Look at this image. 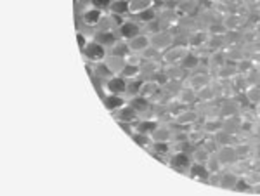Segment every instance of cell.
<instances>
[{
	"instance_id": "277c9868",
	"label": "cell",
	"mask_w": 260,
	"mask_h": 196,
	"mask_svg": "<svg viewBox=\"0 0 260 196\" xmlns=\"http://www.w3.org/2000/svg\"><path fill=\"white\" fill-rule=\"evenodd\" d=\"M170 122L179 125V127L189 128V127H192V125L201 123V115L194 106H187V108H184L182 111H179V113L175 115Z\"/></svg>"
},
{
	"instance_id": "7a4b0ae2",
	"label": "cell",
	"mask_w": 260,
	"mask_h": 196,
	"mask_svg": "<svg viewBox=\"0 0 260 196\" xmlns=\"http://www.w3.org/2000/svg\"><path fill=\"white\" fill-rule=\"evenodd\" d=\"M192 164L191 155L189 153H170L169 158H167V164L174 172L180 174V176H186L189 174V167Z\"/></svg>"
},
{
	"instance_id": "5bb4252c",
	"label": "cell",
	"mask_w": 260,
	"mask_h": 196,
	"mask_svg": "<svg viewBox=\"0 0 260 196\" xmlns=\"http://www.w3.org/2000/svg\"><path fill=\"white\" fill-rule=\"evenodd\" d=\"M215 155L219 156L220 164L225 167H231L234 164V161H238L240 158H238V153H236V148H234V144H225V146H219L215 151Z\"/></svg>"
},
{
	"instance_id": "836d02e7",
	"label": "cell",
	"mask_w": 260,
	"mask_h": 196,
	"mask_svg": "<svg viewBox=\"0 0 260 196\" xmlns=\"http://www.w3.org/2000/svg\"><path fill=\"white\" fill-rule=\"evenodd\" d=\"M210 155H212V153L208 151V149H205L201 144H194V146H192V149H191V160L194 161V164H203L205 165Z\"/></svg>"
},
{
	"instance_id": "db71d44e",
	"label": "cell",
	"mask_w": 260,
	"mask_h": 196,
	"mask_svg": "<svg viewBox=\"0 0 260 196\" xmlns=\"http://www.w3.org/2000/svg\"><path fill=\"white\" fill-rule=\"evenodd\" d=\"M161 30V24H160V21H151V23L148 24H144L142 26V33H146V35H153V33H156V31H160Z\"/></svg>"
},
{
	"instance_id": "f35d334b",
	"label": "cell",
	"mask_w": 260,
	"mask_h": 196,
	"mask_svg": "<svg viewBox=\"0 0 260 196\" xmlns=\"http://www.w3.org/2000/svg\"><path fill=\"white\" fill-rule=\"evenodd\" d=\"M243 94H245L246 101L250 103V106H255L257 103H260V85H248L243 90Z\"/></svg>"
},
{
	"instance_id": "e575fe53",
	"label": "cell",
	"mask_w": 260,
	"mask_h": 196,
	"mask_svg": "<svg viewBox=\"0 0 260 196\" xmlns=\"http://www.w3.org/2000/svg\"><path fill=\"white\" fill-rule=\"evenodd\" d=\"M108 12H110V14H115V16L130 14V11H128V0H111L110 9H108Z\"/></svg>"
},
{
	"instance_id": "d590c367",
	"label": "cell",
	"mask_w": 260,
	"mask_h": 196,
	"mask_svg": "<svg viewBox=\"0 0 260 196\" xmlns=\"http://www.w3.org/2000/svg\"><path fill=\"white\" fill-rule=\"evenodd\" d=\"M212 136H213V139L217 141V144H219V146L234 144V143H236V139H238L236 136H233L231 132H228L225 128H222V127L215 132V134H212Z\"/></svg>"
},
{
	"instance_id": "7dc6e473",
	"label": "cell",
	"mask_w": 260,
	"mask_h": 196,
	"mask_svg": "<svg viewBox=\"0 0 260 196\" xmlns=\"http://www.w3.org/2000/svg\"><path fill=\"white\" fill-rule=\"evenodd\" d=\"M110 54H116V56H123V57H127L128 54H130V49H128V44L125 40H118L116 42L115 45H113V47L110 49V51H108Z\"/></svg>"
},
{
	"instance_id": "8d00e7d4",
	"label": "cell",
	"mask_w": 260,
	"mask_h": 196,
	"mask_svg": "<svg viewBox=\"0 0 260 196\" xmlns=\"http://www.w3.org/2000/svg\"><path fill=\"white\" fill-rule=\"evenodd\" d=\"M212 101H219V99H217V92L210 83V85H207L201 90H198V103H212Z\"/></svg>"
},
{
	"instance_id": "d4e9b609",
	"label": "cell",
	"mask_w": 260,
	"mask_h": 196,
	"mask_svg": "<svg viewBox=\"0 0 260 196\" xmlns=\"http://www.w3.org/2000/svg\"><path fill=\"white\" fill-rule=\"evenodd\" d=\"M228 62V57L224 54V49L220 51H213V52H208L207 54V59H205V64L208 66V70L213 73L215 70H219L220 66H224Z\"/></svg>"
},
{
	"instance_id": "6f0895ef",
	"label": "cell",
	"mask_w": 260,
	"mask_h": 196,
	"mask_svg": "<svg viewBox=\"0 0 260 196\" xmlns=\"http://www.w3.org/2000/svg\"><path fill=\"white\" fill-rule=\"evenodd\" d=\"M89 40H90V39H87V37L83 35L82 31H78V33H77V42H78V47H80V51H83V49L87 47V44H89Z\"/></svg>"
},
{
	"instance_id": "2e32d148",
	"label": "cell",
	"mask_w": 260,
	"mask_h": 196,
	"mask_svg": "<svg viewBox=\"0 0 260 196\" xmlns=\"http://www.w3.org/2000/svg\"><path fill=\"white\" fill-rule=\"evenodd\" d=\"M151 139L154 141H167V143H172L174 139V123L172 122H160L156 128L151 134Z\"/></svg>"
},
{
	"instance_id": "11a10c76",
	"label": "cell",
	"mask_w": 260,
	"mask_h": 196,
	"mask_svg": "<svg viewBox=\"0 0 260 196\" xmlns=\"http://www.w3.org/2000/svg\"><path fill=\"white\" fill-rule=\"evenodd\" d=\"M110 4H111V0H90V6L98 7V9H101V11L110 9Z\"/></svg>"
},
{
	"instance_id": "cb8c5ba5",
	"label": "cell",
	"mask_w": 260,
	"mask_h": 196,
	"mask_svg": "<svg viewBox=\"0 0 260 196\" xmlns=\"http://www.w3.org/2000/svg\"><path fill=\"white\" fill-rule=\"evenodd\" d=\"M238 75V70H236V62H225L224 66H220L219 70L213 72V78L215 80H220V82H231L234 77Z\"/></svg>"
},
{
	"instance_id": "c3c4849f",
	"label": "cell",
	"mask_w": 260,
	"mask_h": 196,
	"mask_svg": "<svg viewBox=\"0 0 260 196\" xmlns=\"http://www.w3.org/2000/svg\"><path fill=\"white\" fill-rule=\"evenodd\" d=\"M95 66V70H94V75L95 77H99L101 80H108L110 77H113V73L110 72V68H108L106 64H104V61L103 62H98V64H94Z\"/></svg>"
},
{
	"instance_id": "4316f807",
	"label": "cell",
	"mask_w": 260,
	"mask_h": 196,
	"mask_svg": "<svg viewBox=\"0 0 260 196\" xmlns=\"http://www.w3.org/2000/svg\"><path fill=\"white\" fill-rule=\"evenodd\" d=\"M241 127H243L241 115H234V116H228V118H222V128H225V130L231 132L233 136L240 137Z\"/></svg>"
},
{
	"instance_id": "ffe728a7",
	"label": "cell",
	"mask_w": 260,
	"mask_h": 196,
	"mask_svg": "<svg viewBox=\"0 0 260 196\" xmlns=\"http://www.w3.org/2000/svg\"><path fill=\"white\" fill-rule=\"evenodd\" d=\"M128 49L130 52L134 54H142L148 47H151V40H149V35H146V33H139L137 37H134V39H130L128 42Z\"/></svg>"
},
{
	"instance_id": "680465c9",
	"label": "cell",
	"mask_w": 260,
	"mask_h": 196,
	"mask_svg": "<svg viewBox=\"0 0 260 196\" xmlns=\"http://www.w3.org/2000/svg\"><path fill=\"white\" fill-rule=\"evenodd\" d=\"M243 2L248 4V6H251V7H257L260 4V0H243Z\"/></svg>"
},
{
	"instance_id": "ba28073f",
	"label": "cell",
	"mask_w": 260,
	"mask_h": 196,
	"mask_svg": "<svg viewBox=\"0 0 260 196\" xmlns=\"http://www.w3.org/2000/svg\"><path fill=\"white\" fill-rule=\"evenodd\" d=\"M127 85H128L127 78H123L121 75H113L108 80H104V92L127 95Z\"/></svg>"
},
{
	"instance_id": "e7e4bbea",
	"label": "cell",
	"mask_w": 260,
	"mask_h": 196,
	"mask_svg": "<svg viewBox=\"0 0 260 196\" xmlns=\"http://www.w3.org/2000/svg\"><path fill=\"white\" fill-rule=\"evenodd\" d=\"M77 2H80V0H77Z\"/></svg>"
},
{
	"instance_id": "30bf717a",
	"label": "cell",
	"mask_w": 260,
	"mask_h": 196,
	"mask_svg": "<svg viewBox=\"0 0 260 196\" xmlns=\"http://www.w3.org/2000/svg\"><path fill=\"white\" fill-rule=\"evenodd\" d=\"M111 115H113V118H115L118 123H136L137 120L141 118L139 113L136 111V108H134L130 103L123 104L120 110H116L115 113H111Z\"/></svg>"
},
{
	"instance_id": "9f6ffc18",
	"label": "cell",
	"mask_w": 260,
	"mask_h": 196,
	"mask_svg": "<svg viewBox=\"0 0 260 196\" xmlns=\"http://www.w3.org/2000/svg\"><path fill=\"white\" fill-rule=\"evenodd\" d=\"M207 184H208V186L219 187V186H220V172H213V174H210V176H208Z\"/></svg>"
},
{
	"instance_id": "4fadbf2b",
	"label": "cell",
	"mask_w": 260,
	"mask_h": 196,
	"mask_svg": "<svg viewBox=\"0 0 260 196\" xmlns=\"http://www.w3.org/2000/svg\"><path fill=\"white\" fill-rule=\"evenodd\" d=\"M222 26H224L225 31L229 30H243V28L248 24V19L245 18V16H240L238 12H229L228 16H224L222 18Z\"/></svg>"
},
{
	"instance_id": "ee69618b",
	"label": "cell",
	"mask_w": 260,
	"mask_h": 196,
	"mask_svg": "<svg viewBox=\"0 0 260 196\" xmlns=\"http://www.w3.org/2000/svg\"><path fill=\"white\" fill-rule=\"evenodd\" d=\"M121 77L127 78V80H136V78H141V64H130L127 62V66L121 72Z\"/></svg>"
},
{
	"instance_id": "603a6c76",
	"label": "cell",
	"mask_w": 260,
	"mask_h": 196,
	"mask_svg": "<svg viewBox=\"0 0 260 196\" xmlns=\"http://www.w3.org/2000/svg\"><path fill=\"white\" fill-rule=\"evenodd\" d=\"M104 64L110 68V72L113 75H121L123 68L127 66V57L123 56H116V54H110L108 52L106 59H104Z\"/></svg>"
},
{
	"instance_id": "94428289",
	"label": "cell",
	"mask_w": 260,
	"mask_h": 196,
	"mask_svg": "<svg viewBox=\"0 0 260 196\" xmlns=\"http://www.w3.org/2000/svg\"><path fill=\"white\" fill-rule=\"evenodd\" d=\"M253 110H255V113H257V116L260 118V103L255 104V106H253Z\"/></svg>"
},
{
	"instance_id": "d6986e66",
	"label": "cell",
	"mask_w": 260,
	"mask_h": 196,
	"mask_svg": "<svg viewBox=\"0 0 260 196\" xmlns=\"http://www.w3.org/2000/svg\"><path fill=\"white\" fill-rule=\"evenodd\" d=\"M208 176H210V172H208L207 167H205L203 164H194V161H192L191 167H189V174H187V179L200 182V184H207Z\"/></svg>"
},
{
	"instance_id": "484cf974",
	"label": "cell",
	"mask_w": 260,
	"mask_h": 196,
	"mask_svg": "<svg viewBox=\"0 0 260 196\" xmlns=\"http://www.w3.org/2000/svg\"><path fill=\"white\" fill-rule=\"evenodd\" d=\"M163 70L161 61H142L141 62V78L142 80H151L158 72Z\"/></svg>"
},
{
	"instance_id": "74e56055",
	"label": "cell",
	"mask_w": 260,
	"mask_h": 196,
	"mask_svg": "<svg viewBox=\"0 0 260 196\" xmlns=\"http://www.w3.org/2000/svg\"><path fill=\"white\" fill-rule=\"evenodd\" d=\"M158 19V9L156 7H151L148 11H142L141 14L136 16V21L141 24V26H144V24L151 23V21H156Z\"/></svg>"
},
{
	"instance_id": "b9f144b4",
	"label": "cell",
	"mask_w": 260,
	"mask_h": 196,
	"mask_svg": "<svg viewBox=\"0 0 260 196\" xmlns=\"http://www.w3.org/2000/svg\"><path fill=\"white\" fill-rule=\"evenodd\" d=\"M225 45H240L243 44V30H229L224 33Z\"/></svg>"
},
{
	"instance_id": "bcb514c9",
	"label": "cell",
	"mask_w": 260,
	"mask_h": 196,
	"mask_svg": "<svg viewBox=\"0 0 260 196\" xmlns=\"http://www.w3.org/2000/svg\"><path fill=\"white\" fill-rule=\"evenodd\" d=\"M205 167H207L208 172H210V174H213V172H222V170H224V165L220 164L219 156H217L215 153H212V155L208 156V160H207V164H205Z\"/></svg>"
},
{
	"instance_id": "ab89813d",
	"label": "cell",
	"mask_w": 260,
	"mask_h": 196,
	"mask_svg": "<svg viewBox=\"0 0 260 196\" xmlns=\"http://www.w3.org/2000/svg\"><path fill=\"white\" fill-rule=\"evenodd\" d=\"M192 144L189 139H177V141H172V153H189L191 155V149Z\"/></svg>"
},
{
	"instance_id": "7bdbcfd3",
	"label": "cell",
	"mask_w": 260,
	"mask_h": 196,
	"mask_svg": "<svg viewBox=\"0 0 260 196\" xmlns=\"http://www.w3.org/2000/svg\"><path fill=\"white\" fill-rule=\"evenodd\" d=\"M243 177H245V181L248 182L251 187L260 184V167H250V169L243 174Z\"/></svg>"
},
{
	"instance_id": "3957f363",
	"label": "cell",
	"mask_w": 260,
	"mask_h": 196,
	"mask_svg": "<svg viewBox=\"0 0 260 196\" xmlns=\"http://www.w3.org/2000/svg\"><path fill=\"white\" fill-rule=\"evenodd\" d=\"M149 40H151V47H154L161 54L165 51H169L172 45H175V42H177L172 30H160V31L153 33V35H149Z\"/></svg>"
},
{
	"instance_id": "52a82bcc",
	"label": "cell",
	"mask_w": 260,
	"mask_h": 196,
	"mask_svg": "<svg viewBox=\"0 0 260 196\" xmlns=\"http://www.w3.org/2000/svg\"><path fill=\"white\" fill-rule=\"evenodd\" d=\"M191 49L187 44H179V42H175V45H172L169 51L163 52L161 62L163 64H180V61L186 57V54Z\"/></svg>"
},
{
	"instance_id": "83f0119b",
	"label": "cell",
	"mask_w": 260,
	"mask_h": 196,
	"mask_svg": "<svg viewBox=\"0 0 260 196\" xmlns=\"http://www.w3.org/2000/svg\"><path fill=\"white\" fill-rule=\"evenodd\" d=\"M141 95H144V97L151 99V101H156V97L161 94V87L158 85L154 80H142V85H141Z\"/></svg>"
},
{
	"instance_id": "f5cc1de1",
	"label": "cell",
	"mask_w": 260,
	"mask_h": 196,
	"mask_svg": "<svg viewBox=\"0 0 260 196\" xmlns=\"http://www.w3.org/2000/svg\"><path fill=\"white\" fill-rule=\"evenodd\" d=\"M234 193H251V186L248 184V182L245 181V177H240L236 182V186H234Z\"/></svg>"
},
{
	"instance_id": "1f68e13d",
	"label": "cell",
	"mask_w": 260,
	"mask_h": 196,
	"mask_svg": "<svg viewBox=\"0 0 260 196\" xmlns=\"http://www.w3.org/2000/svg\"><path fill=\"white\" fill-rule=\"evenodd\" d=\"M224 54H225V57H228L229 62H238L240 59H243V57H246V51H245V47H243V44L225 45Z\"/></svg>"
},
{
	"instance_id": "5b68a950",
	"label": "cell",
	"mask_w": 260,
	"mask_h": 196,
	"mask_svg": "<svg viewBox=\"0 0 260 196\" xmlns=\"http://www.w3.org/2000/svg\"><path fill=\"white\" fill-rule=\"evenodd\" d=\"M83 54V59L87 62H92V64H98V62H103L106 59L108 56V49L103 47L101 44H98L94 39L89 40V44H87V47L82 51Z\"/></svg>"
},
{
	"instance_id": "4dcf8cb0",
	"label": "cell",
	"mask_w": 260,
	"mask_h": 196,
	"mask_svg": "<svg viewBox=\"0 0 260 196\" xmlns=\"http://www.w3.org/2000/svg\"><path fill=\"white\" fill-rule=\"evenodd\" d=\"M163 73L167 75L169 80H179V82H184L187 77V73L184 72L180 64H163Z\"/></svg>"
},
{
	"instance_id": "9a60e30c",
	"label": "cell",
	"mask_w": 260,
	"mask_h": 196,
	"mask_svg": "<svg viewBox=\"0 0 260 196\" xmlns=\"http://www.w3.org/2000/svg\"><path fill=\"white\" fill-rule=\"evenodd\" d=\"M219 108H220V116L222 118H228V116H234V115H240L243 108L238 104L236 99L233 97V95H229V97H224L219 101Z\"/></svg>"
},
{
	"instance_id": "816d5d0a",
	"label": "cell",
	"mask_w": 260,
	"mask_h": 196,
	"mask_svg": "<svg viewBox=\"0 0 260 196\" xmlns=\"http://www.w3.org/2000/svg\"><path fill=\"white\" fill-rule=\"evenodd\" d=\"M200 144L203 146L205 149H208V151H210V153H215V151H217V148H219V144H217V141L213 139V136H210V134L205 136V139L201 141Z\"/></svg>"
},
{
	"instance_id": "f907efd6",
	"label": "cell",
	"mask_w": 260,
	"mask_h": 196,
	"mask_svg": "<svg viewBox=\"0 0 260 196\" xmlns=\"http://www.w3.org/2000/svg\"><path fill=\"white\" fill-rule=\"evenodd\" d=\"M141 57H142V61H161L163 54L160 51H156L154 47H148L141 54Z\"/></svg>"
},
{
	"instance_id": "f546056e",
	"label": "cell",
	"mask_w": 260,
	"mask_h": 196,
	"mask_svg": "<svg viewBox=\"0 0 260 196\" xmlns=\"http://www.w3.org/2000/svg\"><path fill=\"white\" fill-rule=\"evenodd\" d=\"M241 176H238L236 172H233L231 169H224L220 172V189H228V191H233L234 186H236L238 179Z\"/></svg>"
},
{
	"instance_id": "6da1fadb",
	"label": "cell",
	"mask_w": 260,
	"mask_h": 196,
	"mask_svg": "<svg viewBox=\"0 0 260 196\" xmlns=\"http://www.w3.org/2000/svg\"><path fill=\"white\" fill-rule=\"evenodd\" d=\"M212 80H213V73L203 62V66H201L200 70H196V72H192V73H187L186 80H184V85L191 87V89H194L196 92H198V90H201L203 87L210 85Z\"/></svg>"
},
{
	"instance_id": "91938a15",
	"label": "cell",
	"mask_w": 260,
	"mask_h": 196,
	"mask_svg": "<svg viewBox=\"0 0 260 196\" xmlns=\"http://www.w3.org/2000/svg\"><path fill=\"white\" fill-rule=\"evenodd\" d=\"M251 193H253V194H260V184L251 187Z\"/></svg>"
},
{
	"instance_id": "7402d4cb",
	"label": "cell",
	"mask_w": 260,
	"mask_h": 196,
	"mask_svg": "<svg viewBox=\"0 0 260 196\" xmlns=\"http://www.w3.org/2000/svg\"><path fill=\"white\" fill-rule=\"evenodd\" d=\"M103 18H104V12L101 9H98V7H94V6L87 7V9L83 11V14H82L83 23H85L87 26H90V28H98Z\"/></svg>"
},
{
	"instance_id": "681fc988",
	"label": "cell",
	"mask_w": 260,
	"mask_h": 196,
	"mask_svg": "<svg viewBox=\"0 0 260 196\" xmlns=\"http://www.w3.org/2000/svg\"><path fill=\"white\" fill-rule=\"evenodd\" d=\"M142 85V78H136V80H128L127 85V97H134V95H139Z\"/></svg>"
},
{
	"instance_id": "6125c7cd",
	"label": "cell",
	"mask_w": 260,
	"mask_h": 196,
	"mask_svg": "<svg viewBox=\"0 0 260 196\" xmlns=\"http://www.w3.org/2000/svg\"><path fill=\"white\" fill-rule=\"evenodd\" d=\"M154 4H165V0H153Z\"/></svg>"
},
{
	"instance_id": "7c38bea8",
	"label": "cell",
	"mask_w": 260,
	"mask_h": 196,
	"mask_svg": "<svg viewBox=\"0 0 260 196\" xmlns=\"http://www.w3.org/2000/svg\"><path fill=\"white\" fill-rule=\"evenodd\" d=\"M205 62V57L201 56L198 51H191L186 54V57H184L182 61H180V66H182V70L186 73H192L196 72V70H200L201 66H203Z\"/></svg>"
},
{
	"instance_id": "f1b7e54d",
	"label": "cell",
	"mask_w": 260,
	"mask_h": 196,
	"mask_svg": "<svg viewBox=\"0 0 260 196\" xmlns=\"http://www.w3.org/2000/svg\"><path fill=\"white\" fill-rule=\"evenodd\" d=\"M128 103V97L127 95H120V94H106L104 97V106H106L108 111L115 113L116 110H120L123 104Z\"/></svg>"
},
{
	"instance_id": "9c48e42d",
	"label": "cell",
	"mask_w": 260,
	"mask_h": 196,
	"mask_svg": "<svg viewBox=\"0 0 260 196\" xmlns=\"http://www.w3.org/2000/svg\"><path fill=\"white\" fill-rule=\"evenodd\" d=\"M207 40H208V31L201 30V28H196V30L189 31L186 37V44L189 45V49H192V51H198V52H201L205 49Z\"/></svg>"
},
{
	"instance_id": "8fae6325",
	"label": "cell",
	"mask_w": 260,
	"mask_h": 196,
	"mask_svg": "<svg viewBox=\"0 0 260 196\" xmlns=\"http://www.w3.org/2000/svg\"><path fill=\"white\" fill-rule=\"evenodd\" d=\"M116 33H118V37L121 40L128 42L130 39H134V37H137L139 33H142V26L137 21H132V19H125L123 23L118 26V30H116Z\"/></svg>"
},
{
	"instance_id": "44dd1931",
	"label": "cell",
	"mask_w": 260,
	"mask_h": 196,
	"mask_svg": "<svg viewBox=\"0 0 260 196\" xmlns=\"http://www.w3.org/2000/svg\"><path fill=\"white\" fill-rule=\"evenodd\" d=\"M175 99H177L182 106H194V104L198 103V92H196L194 89H191V87L182 85L177 95H175Z\"/></svg>"
},
{
	"instance_id": "60d3db41",
	"label": "cell",
	"mask_w": 260,
	"mask_h": 196,
	"mask_svg": "<svg viewBox=\"0 0 260 196\" xmlns=\"http://www.w3.org/2000/svg\"><path fill=\"white\" fill-rule=\"evenodd\" d=\"M132 141L137 146H141L142 149H146V151H149V148L153 146V139H151L149 134H141V132H134Z\"/></svg>"
},
{
	"instance_id": "e0dca14e",
	"label": "cell",
	"mask_w": 260,
	"mask_h": 196,
	"mask_svg": "<svg viewBox=\"0 0 260 196\" xmlns=\"http://www.w3.org/2000/svg\"><path fill=\"white\" fill-rule=\"evenodd\" d=\"M128 103L132 104L134 108H136V111L139 113V116L141 118H144L146 115L149 113V116H151V111H153V101L151 99H148V97H144V95H134V97H130L128 99Z\"/></svg>"
},
{
	"instance_id": "8992f818",
	"label": "cell",
	"mask_w": 260,
	"mask_h": 196,
	"mask_svg": "<svg viewBox=\"0 0 260 196\" xmlns=\"http://www.w3.org/2000/svg\"><path fill=\"white\" fill-rule=\"evenodd\" d=\"M180 12L177 11V7H172L169 4H163L158 9V21L161 24V30H172V28L177 24Z\"/></svg>"
},
{
	"instance_id": "f6af8a7d",
	"label": "cell",
	"mask_w": 260,
	"mask_h": 196,
	"mask_svg": "<svg viewBox=\"0 0 260 196\" xmlns=\"http://www.w3.org/2000/svg\"><path fill=\"white\" fill-rule=\"evenodd\" d=\"M255 68V61L251 59V57H243V59H240L236 62V70H238V75H246L250 72V70Z\"/></svg>"
},
{
	"instance_id": "d6a6232c",
	"label": "cell",
	"mask_w": 260,
	"mask_h": 196,
	"mask_svg": "<svg viewBox=\"0 0 260 196\" xmlns=\"http://www.w3.org/2000/svg\"><path fill=\"white\" fill-rule=\"evenodd\" d=\"M151 7H156L153 0H128V11L132 16L141 14L142 11H148Z\"/></svg>"
},
{
	"instance_id": "ac0fdd59",
	"label": "cell",
	"mask_w": 260,
	"mask_h": 196,
	"mask_svg": "<svg viewBox=\"0 0 260 196\" xmlns=\"http://www.w3.org/2000/svg\"><path fill=\"white\" fill-rule=\"evenodd\" d=\"M98 44H101L103 47H106L108 51L120 40L118 33L116 31H106V30H95L94 31V37H92Z\"/></svg>"
},
{
	"instance_id": "be15d7a7",
	"label": "cell",
	"mask_w": 260,
	"mask_h": 196,
	"mask_svg": "<svg viewBox=\"0 0 260 196\" xmlns=\"http://www.w3.org/2000/svg\"><path fill=\"white\" fill-rule=\"evenodd\" d=\"M205 2H208V4H213V2H220V0H205Z\"/></svg>"
}]
</instances>
